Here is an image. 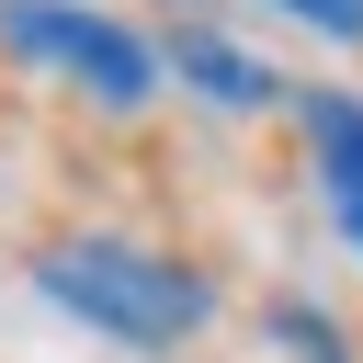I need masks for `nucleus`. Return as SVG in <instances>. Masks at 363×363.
I'll list each match as a JSON object with an SVG mask.
<instances>
[{
	"label": "nucleus",
	"mask_w": 363,
	"mask_h": 363,
	"mask_svg": "<svg viewBox=\"0 0 363 363\" xmlns=\"http://www.w3.org/2000/svg\"><path fill=\"white\" fill-rule=\"evenodd\" d=\"M34 284H45V306H68L79 329H113L136 352H170V340L204 329V284L182 261L136 250V238H57L34 261Z\"/></svg>",
	"instance_id": "obj_1"
},
{
	"label": "nucleus",
	"mask_w": 363,
	"mask_h": 363,
	"mask_svg": "<svg viewBox=\"0 0 363 363\" xmlns=\"http://www.w3.org/2000/svg\"><path fill=\"white\" fill-rule=\"evenodd\" d=\"M0 45L34 57V68H57V79H79V91L113 102V113H136V102L159 91V57H147L125 23L79 11V0H0Z\"/></svg>",
	"instance_id": "obj_2"
},
{
	"label": "nucleus",
	"mask_w": 363,
	"mask_h": 363,
	"mask_svg": "<svg viewBox=\"0 0 363 363\" xmlns=\"http://www.w3.org/2000/svg\"><path fill=\"white\" fill-rule=\"evenodd\" d=\"M306 125H318V170H329V216H340V227H352V250H363V113H352V102H318Z\"/></svg>",
	"instance_id": "obj_3"
},
{
	"label": "nucleus",
	"mask_w": 363,
	"mask_h": 363,
	"mask_svg": "<svg viewBox=\"0 0 363 363\" xmlns=\"http://www.w3.org/2000/svg\"><path fill=\"white\" fill-rule=\"evenodd\" d=\"M170 68H182V79H204L227 113L272 102V68H250V57H238V45H216V34H182V45H170Z\"/></svg>",
	"instance_id": "obj_4"
},
{
	"label": "nucleus",
	"mask_w": 363,
	"mask_h": 363,
	"mask_svg": "<svg viewBox=\"0 0 363 363\" xmlns=\"http://www.w3.org/2000/svg\"><path fill=\"white\" fill-rule=\"evenodd\" d=\"M295 23H318V34H363V0H284Z\"/></svg>",
	"instance_id": "obj_5"
}]
</instances>
